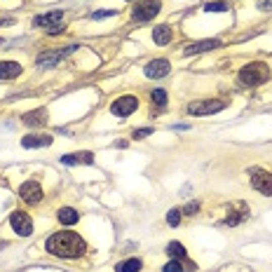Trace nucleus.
<instances>
[{"instance_id":"obj_6","label":"nucleus","mask_w":272,"mask_h":272,"mask_svg":"<svg viewBox=\"0 0 272 272\" xmlns=\"http://www.w3.org/2000/svg\"><path fill=\"white\" fill-rule=\"evenodd\" d=\"M10 225H12V230L17 235H21V237H28V235L33 233V220L28 214H24V211H14L12 216H10Z\"/></svg>"},{"instance_id":"obj_26","label":"nucleus","mask_w":272,"mask_h":272,"mask_svg":"<svg viewBox=\"0 0 272 272\" xmlns=\"http://www.w3.org/2000/svg\"><path fill=\"white\" fill-rule=\"evenodd\" d=\"M197 209H200V202H190L188 207L181 209V211L183 214H188V216H193V214H197Z\"/></svg>"},{"instance_id":"obj_22","label":"nucleus","mask_w":272,"mask_h":272,"mask_svg":"<svg viewBox=\"0 0 272 272\" xmlns=\"http://www.w3.org/2000/svg\"><path fill=\"white\" fill-rule=\"evenodd\" d=\"M150 99H153V104L164 106V104H167V92H164V89H153Z\"/></svg>"},{"instance_id":"obj_17","label":"nucleus","mask_w":272,"mask_h":272,"mask_svg":"<svg viewBox=\"0 0 272 272\" xmlns=\"http://www.w3.org/2000/svg\"><path fill=\"white\" fill-rule=\"evenodd\" d=\"M64 164H92L94 162V155L89 150H82V153H73V155H64L61 157Z\"/></svg>"},{"instance_id":"obj_21","label":"nucleus","mask_w":272,"mask_h":272,"mask_svg":"<svg viewBox=\"0 0 272 272\" xmlns=\"http://www.w3.org/2000/svg\"><path fill=\"white\" fill-rule=\"evenodd\" d=\"M204 10H207V12H228V5L220 3V0H214V3H207Z\"/></svg>"},{"instance_id":"obj_11","label":"nucleus","mask_w":272,"mask_h":272,"mask_svg":"<svg viewBox=\"0 0 272 272\" xmlns=\"http://www.w3.org/2000/svg\"><path fill=\"white\" fill-rule=\"evenodd\" d=\"M169 71H171V64H169L167 59H155V61H150L146 66V75L148 78H164Z\"/></svg>"},{"instance_id":"obj_14","label":"nucleus","mask_w":272,"mask_h":272,"mask_svg":"<svg viewBox=\"0 0 272 272\" xmlns=\"http://www.w3.org/2000/svg\"><path fill=\"white\" fill-rule=\"evenodd\" d=\"M21 75V64L17 61H0V80H14Z\"/></svg>"},{"instance_id":"obj_2","label":"nucleus","mask_w":272,"mask_h":272,"mask_svg":"<svg viewBox=\"0 0 272 272\" xmlns=\"http://www.w3.org/2000/svg\"><path fill=\"white\" fill-rule=\"evenodd\" d=\"M240 82L246 84V87H256V84H263L270 80V68L267 64L263 61H251V64H246L244 68L240 71Z\"/></svg>"},{"instance_id":"obj_1","label":"nucleus","mask_w":272,"mask_h":272,"mask_svg":"<svg viewBox=\"0 0 272 272\" xmlns=\"http://www.w3.org/2000/svg\"><path fill=\"white\" fill-rule=\"evenodd\" d=\"M45 249L52 256H59V258H80L84 253V249H87V244H84V240L78 233L61 230V233H54L45 242Z\"/></svg>"},{"instance_id":"obj_16","label":"nucleus","mask_w":272,"mask_h":272,"mask_svg":"<svg viewBox=\"0 0 272 272\" xmlns=\"http://www.w3.org/2000/svg\"><path fill=\"white\" fill-rule=\"evenodd\" d=\"M153 42L160 47L169 45V42H171V26H169V24H160V26L153 31Z\"/></svg>"},{"instance_id":"obj_28","label":"nucleus","mask_w":272,"mask_h":272,"mask_svg":"<svg viewBox=\"0 0 272 272\" xmlns=\"http://www.w3.org/2000/svg\"><path fill=\"white\" fill-rule=\"evenodd\" d=\"M258 10H263V12L272 10V0H260V3H258Z\"/></svg>"},{"instance_id":"obj_12","label":"nucleus","mask_w":272,"mask_h":272,"mask_svg":"<svg viewBox=\"0 0 272 272\" xmlns=\"http://www.w3.org/2000/svg\"><path fill=\"white\" fill-rule=\"evenodd\" d=\"M52 143V136L50 134H28L21 139V146L24 148H45Z\"/></svg>"},{"instance_id":"obj_10","label":"nucleus","mask_w":272,"mask_h":272,"mask_svg":"<svg viewBox=\"0 0 272 272\" xmlns=\"http://www.w3.org/2000/svg\"><path fill=\"white\" fill-rule=\"evenodd\" d=\"M78 47L73 45V47H68V50H54V52H42L38 57V66H54L57 61H61L64 57H68L71 52H75Z\"/></svg>"},{"instance_id":"obj_9","label":"nucleus","mask_w":272,"mask_h":272,"mask_svg":"<svg viewBox=\"0 0 272 272\" xmlns=\"http://www.w3.org/2000/svg\"><path fill=\"white\" fill-rule=\"evenodd\" d=\"M61 21H64V12H59V10H52V12L35 17V19H33V26L47 28V31H50V28H54V26H61Z\"/></svg>"},{"instance_id":"obj_19","label":"nucleus","mask_w":272,"mask_h":272,"mask_svg":"<svg viewBox=\"0 0 272 272\" xmlns=\"http://www.w3.org/2000/svg\"><path fill=\"white\" fill-rule=\"evenodd\" d=\"M143 263L139 258H129V260H122V263H117L115 270L117 272H141Z\"/></svg>"},{"instance_id":"obj_24","label":"nucleus","mask_w":272,"mask_h":272,"mask_svg":"<svg viewBox=\"0 0 272 272\" xmlns=\"http://www.w3.org/2000/svg\"><path fill=\"white\" fill-rule=\"evenodd\" d=\"M164 272H186V267L181 265V260L171 258V260L167 263V265H164Z\"/></svg>"},{"instance_id":"obj_8","label":"nucleus","mask_w":272,"mask_h":272,"mask_svg":"<svg viewBox=\"0 0 272 272\" xmlns=\"http://www.w3.org/2000/svg\"><path fill=\"white\" fill-rule=\"evenodd\" d=\"M223 108H225L223 101L211 99V101H195V104H190L188 113L190 115H211V113H218V110H223Z\"/></svg>"},{"instance_id":"obj_20","label":"nucleus","mask_w":272,"mask_h":272,"mask_svg":"<svg viewBox=\"0 0 272 272\" xmlns=\"http://www.w3.org/2000/svg\"><path fill=\"white\" fill-rule=\"evenodd\" d=\"M167 253H169V258H176V260L186 258V249H183L181 242H169V244H167Z\"/></svg>"},{"instance_id":"obj_23","label":"nucleus","mask_w":272,"mask_h":272,"mask_svg":"<svg viewBox=\"0 0 272 272\" xmlns=\"http://www.w3.org/2000/svg\"><path fill=\"white\" fill-rule=\"evenodd\" d=\"M181 209H171V211H169L167 214V223L169 225H178V223H181Z\"/></svg>"},{"instance_id":"obj_27","label":"nucleus","mask_w":272,"mask_h":272,"mask_svg":"<svg viewBox=\"0 0 272 272\" xmlns=\"http://www.w3.org/2000/svg\"><path fill=\"white\" fill-rule=\"evenodd\" d=\"M153 134V129L150 127H143V129H134V139H146V136Z\"/></svg>"},{"instance_id":"obj_3","label":"nucleus","mask_w":272,"mask_h":272,"mask_svg":"<svg viewBox=\"0 0 272 272\" xmlns=\"http://www.w3.org/2000/svg\"><path fill=\"white\" fill-rule=\"evenodd\" d=\"M160 10H162V3L160 0H141V3L134 5L131 17H134L136 24H146V21L155 19V14H160Z\"/></svg>"},{"instance_id":"obj_18","label":"nucleus","mask_w":272,"mask_h":272,"mask_svg":"<svg viewBox=\"0 0 272 272\" xmlns=\"http://www.w3.org/2000/svg\"><path fill=\"white\" fill-rule=\"evenodd\" d=\"M59 220H61L64 225H75V223L80 220V214L71 207H64L61 211H59Z\"/></svg>"},{"instance_id":"obj_4","label":"nucleus","mask_w":272,"mask_h":272,"mask_svg":"<svg viewBox=\"0 0 272 272\" xmlns=\"http://www.w3.org/2000/svg\"><path fill=\"white\" fill-rule=\"evenodd\" d=\"M136 108H139V99L131 97V94H124V97H120L117 101H113V104H110V113H113V115H117V117L131 115Z\"/></svg>"},{"instance_id":"obj_7","label":"nucleus","mask_w":272,"mask_h":272,"mask_svg":"<svg viewBox=\"0 0 272 272\" xmlns=\"http://www.w3.org/2000/svg\"><path fill=\"white\" fill-rule=\"evenodd\" d=\"M19 197L28 204H38L42 200V186L38 181H26L19 186Z\"/></svg>"},{"instance_id":"obj_5","label":"nucleus","mask_w":272,"mask_h":272,"mask_svg":"<svg viewBox=\"0 0 272 272\" xmlns=\"http://www.w3.org/2000/svg\"><path fill=\"white\" fill-rule=\"evenodd\" d=\"M249 174H251V186L253 188L258 190L260 195L272 197V174H267V171H263V169H251Z\"/></svg>"},{"instance_id":"obj_25","label":"nucleus","mask_w":272,"mask_h":272,"mask_svg":"<svg viewBox=\"0 0 272 272\" xmlns=\"http://www.w3.org/2000/svg\"><path fill=\"white\" fill-rule=\"evenodd\" d=\"M115 10H99V12L92 14V19H106V17H113Z\"/></svg>"},{"instance_id":"obj_15","label":"nucleus","mask_w":272,"mask_h":272,"mask_svg":"<svg viewBox=\"0 0 272 272\" xmlns=\"http://www.w3.org/2000/svg\"><path fill=\"white\" fill-rule=\"evenodd\" d=\"M21 122L26 124V127H42L47 122V113L42 108L31 110V113H26V115L21 117Z\"/></svg>"},{"instance_id":"obj_13","label":"nucleus","mask_w":272,"mask_h":272,"mask_svg":"<svg viewBox=\"0 0 272 272\" xmlns=\"http://www.w3.org/2000/svg\"><path fill=\"white\" fill-rule=\"evenodd\" d=\"M223 42L220 40H202V42H195V45H188L186 50H183V54L186 57H190V54H200V52H209V50H216V47H220Z\"/></svg>"}]
</instances>
